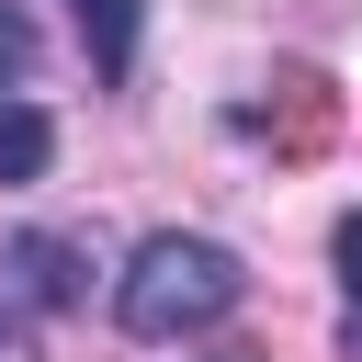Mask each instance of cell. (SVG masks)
<instances>
[{"instance_id":"obj_2","label":"cell","mask_w":362,"mask_h":362,"mask_svg":"<svg viewBox=\"0 0 362 362\" xmlns=\"http://www.w3.org/2000/svg\"><path fill=\"white\" fill-rule=\"evenodd\" d=\"M79 11V45H90V79L124 90L136 79V34H147V0H68Z\"/></svg>"},{"instance_id":"obj_4","label":"cell","mask_w":362,"mask_h":362,"mask_svg":"<svg viewBox=\"0 0 362 362\" xmlns=\"http://www.w3.org/2000/svg\"><path fill=\"white\" fill-rule=\"evenodd\" d=\"M23 68H34V23H23V11L0 0V102L23 90Z\"/></svg>"},{"instance_id":"obj_6","label":"cell","mask_w":362,"mask_h":362,"mask_svg":"<svg viewBox=\"0 0 362 362\" xmlns=\"http://www.w3.org/2000/svg\"><path fill=\"white\" fill-rule=\"evenodd\" d=\"M339 351H351V362H362V317H351V328H339Z\"/></svg>"},{"instance_id":"obj_7","label":"cell","mask_w":362,"mask_h":362,"mask_svg":"<svg viewBox=\"0 0 362 362\" xmlns=\"http://www.w3.org/2000/svg\"><path fill=\"white\" fill-rule=\"evenodd\" d=\"M226 362H238V351H226Z\"/></svg>"},{"instance_id":"obj_1","label":"cell","mask_w":362,"mask_h":362,"mask_svg":"<svg viewBox=\"0 0 362 362\" xmlns=\"http://www.w3.org/2000/svg\"><path fill=\"white\" fill-rule=\"evenodd\" d=\"M238 294H249L238 249H226V238H192V226L136 238V260L113 272V317H124V339H192V328L238 317Z\"/></svg>"},{"instance_id":"obj_5","label":"cell","mask_w":362,"mask_h":362,"mask_svg":"<svg viewBox=\"0 0 362 362\" xmlns=\"http://www.w3.org/2000/svg\"><path fill=\"white\" fill-rule=\"evenodd\" d=\"M328 260H339V283H351V305H362V204L339 215V238H328Z\"/></svg>"},{"instance_id":"obj_3","label":"cell","mask_w":362,"mask_h":362,"mask_svg":"<svg viewBox=\"0 0 362 362\" xmlns=\"http://www.w3.org/2000/svg\"><path fill=\"white\" fill-rule=\"evenodd\" d=\"M45 158H57V124L34 102H0V181H45Z\"/></svg>"}]
</instances>
